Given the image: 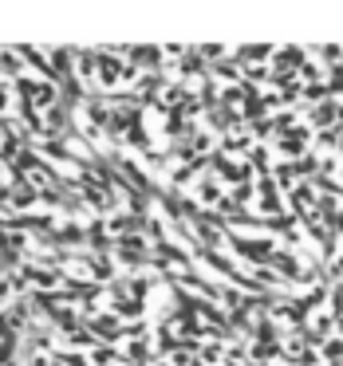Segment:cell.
<instances>
[{"label": "cell", "instance_id": "6da1fadb", "mask_svg": "<svg viewBox=\"0 0 343 366\" xmlns=\"http://www.w3.org/2000/svg\"><path fill=\"white\" fill-rule=\"evenodd\" d=\"M268 268H272L284 284L300 280V272H304V268H300V260H296V248H277V252H272V260H268Z\"/></svg>", "mask_w": 343, "mask_h": 366}, {"label": "cell", "instance_id": "7a4b0ae2", "mask_svg": "<svg viewBox=\"0 0 343 366\" xmlns=\"http://www.w3.org/2000/svg\"><path fill=\"white\" fill-rule=\"evenodd\" d=\"M308 126L312 130H335V126H340V102L328 99V102H320V107H312Z\"/></svg>", "mask_w": 343, "mask_h": 366}, {"label": "cell", "instance_id": "3957f363", "mask_svg": "<svg viewBox=\"0 0 343 366\" xmlns=\"http://www.w3.org/2000/svg\"><path fill=\"white\" fill-rule=\"evenodd\" d=\"M272 181H277L284 193H292V189L300 185V174H296V162H277V169H272Z\"/></svg>", "mask_w": 343, "mask_h": 366}, {"label": "cell", "instance_id": "277c9868", "mask_svg": "<svg viewBox=\"0 0 343 366\" xmlns=\"http://www.w3.org/2000/svg\"><path fill=\"white\" fill-rule=\"evenodd\" d=\"M320 358L328 366H343V335H335V339H328V343L320 346Z\"/></svg>", "mask_w": 343, "mask_h": 366}, {"label": "cell", "instance_id": "5b68a950", "mask_svg": "<svg viewBox=\"0 0 343 366\" xmlns=\"http://www.w3.org/2000/svg\"><path fill=\"white\" fill-rule=\"evenodd\" d=\"M316 150H340V134L335 130H316Z\"/></svg>", "mask_w": 343, "mask_h": 366}, {"label": "cell", "instance_id": "8992f818", "mask_svg": "<svg viewBox=\"0 0 343 366\" xmlns=\"http://www.w3.org/2000/svg\"><path fill=\"white\" fill-rule=\"evenodd\" d=\"M249 126H253V138H261V142H265V138H277V126H272V119L249 122Z\"/></svg>", "mask_w": 343, "mask_h": 366}, {"label": "cell", "instance_id": "52a82bcc", "mask_svg": "<svg viewBox=\"0 0 343 366\" xmlns=\"http://www.w3.org/2000/svg\"><path fill=\"white\" fill-rule=\"evenodd\" d=\"M332 315H335V319L343 315V280H335V284H332Z\"/></svg>", "mask_w": 343, "mask_h": 366}, {"label": "cell", "instance_id": "ba28073f", "mask_svg": "<svg viewBox=\"0 0 343 366\" xmlns=\"http://www.w3.org/2000/svg\"><path fill=\"white\" fill-rule=\"evenodd\" d=\"M217 358H221V346L217 343H210L205 351H201V363H217Z\"/></svg>", "mask_w": 343, "mask_h": 366}, {"label": "cell", "instance_id": "9c48e42d", "mask_svg": "<svg viewBox=\"0 0 343 366\" xmlns=\"http://www.w3.org/2000/svg\"><path fill=\"white\" fill-rule=\"evenodd\" d=\"M335 323H340V335H343V315H340V319H335Z\"/></svg>", "mask_w": 343, "mask_h": 366}]
</instances>
